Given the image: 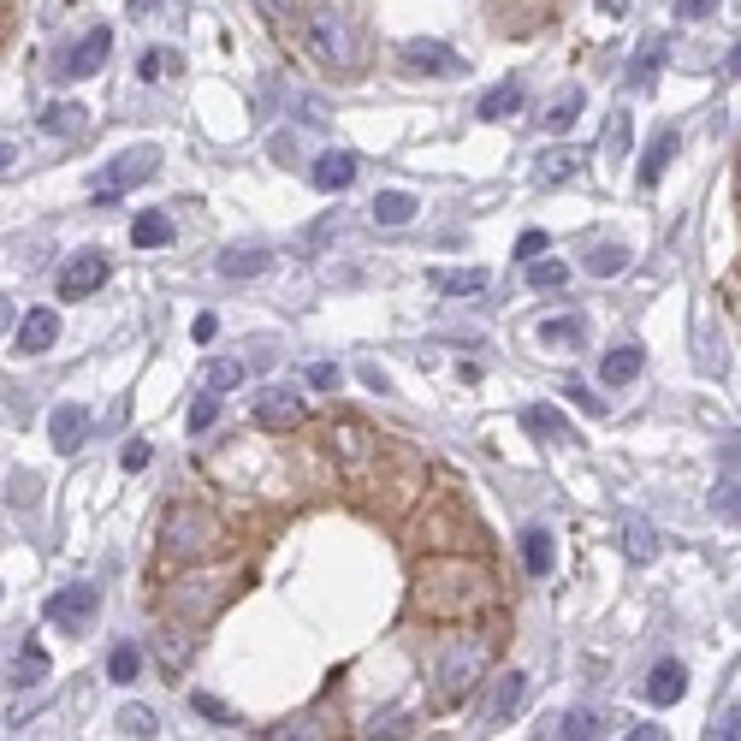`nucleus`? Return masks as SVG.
Wrapping results in <instances>:
<instances>
[{
    "instance_id": "1",
    "label": "nucleus",
    "mask_w": 741,
    "mask_h": 741,
    "mask_svg": "<svg viewBox=\"0 0 741 741\" xmlns=\"http://www.w3.org/2000/svg\"><path fill=\"white\" fill-rule=\"evenodd\" d=\"M415 605L433 617H469L487 605V575L469 563H428L415 581Z\"/></svg>"
},
{
    "instance_id": "2",
    "label": "nucleus",
    "mask_w": 741,
    "mask_h": 741,
    "mask_svg": "<svg viewBox=\"0 0 741 741\" xmlns=\"http://www.w3.org/2000/svg\"><path fill=\"white\" fill-rule=\"evenodd\" d=\"M481 671H487V641L481 635H463V641H452L445 647V659H440V694H433V706H457L463 694L481 682Z\"/></svg>"
},
{
    "instance_id": "3",
    "label": "nucleus",
    "mask_w": 741,
    "mask_h": 741,
    "mask_svg": "<svg viewBox=\"0 0 741 741\" xmlns=\"http://www.w3.org/2000/svg\"><path fill=\"white\" fill-rule=\"evenodd\" d=\"M155 172H161V149H155V142H137V149L113 155V161L101 167V179H95V208H113V202H119L125 191L149 184Z\"/></svg>"
},
{
    "instance_id": "4",
    "label": "nucleus",
    "mask_w": 741,
    "mask_h": 741,
    "mask_svg": "<svg viewBox=\"0 0 741 741\" xmlns=\"http://www.w3.org/2000/svg\"><path fill=\"white\" fill-rule=\"evenodd\" d=\"M208 540H214V522L202 511H191V504H172L167 522H161V558L167 563H191V558L208 551Z\"/></svg>"
},
{
    "instance_id": "5",
    "label": "nucleus",
    "mask_w": 741,
    "mask_h": 741,
    "mask_svg": "<svg viewBox=\"0 0 741 741\" xmlns=\"http://www.w3.org/2000/svg\"><path fill=\"white\" fill-rule=\"evenodd\" d=\"M42 617H48L60 635H90V629H95V617H101V588H90V581H71V588L48 593Z\"/></svg>"
},
{
    "instance_id": "6",
    "label": "nucleus",
    "mask_w": 741,
    "mask_h": 741,
    "mask_svg": "<svg viewBox=\"0 0 741 741\" xmlns=\"http://www.w3.org/2000/svg\"><path fill=\"white\" fill-rule=\"evenodd\" d=\"M309 48L321 54V60L339 71V78H351V71H356V36H351V24H344L332 7H321V12L309 19Z\"/></svg>"
},
{
    "instance_id": "7",
    "label": "nucleus",
    "mask_w": 741,
    "mask_h": 741,
    "mask_svg": "<svg viewBox=\"0 0 741 741\" xmlns=\"http://www.w3.org/2000/svg\"><path fill=\"white\" fill-rule=\"evenodd\" d=\"M107 273H113V267H107V255H101V250H78V255L60 267V303L95 297V290L107 285Z\"/></svg>"
},
{
    "instance_id": "8",
    "label": "nucleus",
    "mask_w": 741,
    "mask_h": 741,
    "mask_svg": "<svg viewBox=\"0 0 741 741\" xmlns=\"http://www.w3.org/2000/svg\"><path fill=\"white\" fill-rule=\"evenodd\" d=\"M107 54H113V31H107V24H95V31H83L78 42H71V54L60 60V78H66V83L95 78V71L107 66Z\"/></svg>"
},
{
    "instance_id": "9",
    "label": "nucleus",
    "mask_w": 741,
    "mask_h": 741,
    "mask_svg": "<svg viewBox=\"0 0 741 741\" xmlns=\"http://www.w3.org/2000/svg\"><path fill=\"white\" fill-rule=\"evenodd\" d=\"M90 428H95V415L83 410V403H60V410L48 415V445L60 457H78L83 440H90Z\"/></svg>"
},
{
    "instance_id": "10",
    "label": "nucleus",
    "mask_w": 741,
    "mask_h": 741,
    "mask_svg": "<svg viewBox=\"0 0 741 741\" xmlns=\"http://www.w3.org/2000/svg\"><path fill=\"white\" fill-rule=\"evenodd\" d=\"M403 60H410V71H428V78H457L463 71V54L452 42H428V36L403 42Z\"/></svg>"
},
{
    "instance_id": "11",
    "label": "nucleus",
    "mask_w": 741,
    "mask_h": 741,
    "mask_svg": "<svg viewBox=\"0 0 741 741\" xmlns=\"http://www.w3.org/2000/svg\"><path fill=\"white\" fill-rule=\"evenodd\" d=\"M255 421H261L267 433H290V428H303V398H297L290 386H267V391L255 398Z\"/></svg>"
},
{
    "instance_id": "12",
    "label": "nucleus",
    "mask_w": 741,
    "mask_h": 741,
    "mask_svg": "<svg viewBox=\"0 0 741 741\" xmlns=\"http://www.w3.org/2000/svg\"><path fill=\"white\" fill-rule=\"evenodd\" d=\"M309 184H315L321 196H344V191L356 184V155H351V149H327V155H315Z\"/></svg>"
},
{
    "instance_id": "13",
    "label": "nucleus",
    "mask_w": 741,
    "mask_h": 741,
    "mask_svg": "<svg viewBox=\"0 0 741 741\" xmlns=\"http://www.w3.org/2000/svg\"><path fill=\"white\" fill-rule=\"evenodd\" d=\"M332 452H339V463H344V475H351V481H368V428H356V421H339V428H332Z\"/></svg>"
},
{
    "instance_id": "14",
    "label": "nucleus",
    "mask_w": 741,
    "mask_h": 741,
    "mask_svg": "<svg viewBox=\"0 0 741 741\" xmlns=\"http://www.w3.org/2000/svg\"><path fill=\"white\" fill-rule=\"evenodd\" d=\"M522 428H528L534 440H546V445H570V452L581 445V433L558 410H551V403H528V410H522Z\"/></svg>"
},
{
    "instance_id": "15",
    "label": "nucleus",
    "mask_w": 741,
    "mask_h": 741,
    "mask_svg": "<svg viewBox=\"0 0 741 741\" xmlns=\"http://www.w3.org/2000/svg\"><path fill=\"white\" fill-rule=\"evenodd\" d=\"M682 694H688V671H682V659H659L647 671V700L652 706H676Z\"/></svg>"
},
{
    "instance_id": "16",
    "label": "nucleus",
    "mask_w": 741,
    "mask_h": 741,
    "mask_svg": "<svg viewBox=\"0 0 741 741\" xmlns=\"http://www.w3.org/2000/svg\"><path fill=\"white\" fill-rule=\"evenodd\" d=\"M54 339H60V315L54 309H31L19 321V356H42Z\"/></svg>"
},
{
    "instance_id": "17",
    "label": "nucleus",
    "mask_w": 741,
    "mask_h": 741,
    "mask_svg": "<svg viewBox=\"0 0 741 741\" xmlns=\"http://www.w3.org/2000/svg\"><path fill=\"white\" fill-rule=\"evenodd\" d=\"M522 700H528V671H504V676H499V688H492V700H487V718H492V723L516 718Z\"/></svg>"
},
{
    "instance_id": "18",
    "label": "nucleus",
    "mask_w": 741,
    "mask_h": 741,
    "mask_svg": "<svg viewBox=\"0 0 741 741\" xmlns=\"http://www.w3.org/2000/svg\"><path fill=\"white\" fill-rule=\"evenodd\" d=\"M428 285L445 290V297H481V290H487V267H433Z\"/></svg>"
},
{
    "instance_id": "19",
    "label": "nucleus",
    "mask_w": 741,
    "mask_h": 741,
    "mask_svg": "<svg viewBox=\"0 0 741 741\" xmlns=\"http://www.w3.org/2000/svg\"><path fill=\"white\" fill-rule=\"evenodd\" d=\"M641 368H647V351H641V344H617V351L600 362V380H605V386H629V380H641Z\"/></svg>"
},
{
    "instance_id": "20",
    "label": "nucleus",
    "mask_w": 741,
    "mask_h": 741,
    "mask_svg": "<svg viewBox=\"0 0 741 741\" xmlns=\"http://www.w3.org/2000/svg\"><path fill=\"white\" fill-rule=\"evenodd\" d=\"M551 736H570V741H593V736H612V718L605 711H593V706H570L558 718V730Z\"/></svg>"
},
{
    "instance_id": "21",
    "label": "nucleus",
    "mask_w": 741,
    "mask_h": 741,
    "mask_svg": "<svg viewBox=\"0 0 741 741\" xmlns=\"http://www.w3.org/2000/svg\"><path fill=\"white\" fill-rule=\"evenodd\" d=\"M415 208H421V202H415L410 191H380V196L368 202V220H374V226H410Z\"/></svg>"
},
{
    "instance_id": "22",
    "label": "nucleus",
    "mask_w": 741,
    "mask_h": 741,
    "mask_svg": "<svg viewBox=\"0 0 741 741\" xmlns=\"http://www.w3.org/2000/svg\"><path fill=\"white\" fill-rule=\"evenodd\" d=\"M130 243H137V250H167V243H172V214L142 208L137 220H130Z\"/></svg>"
},
{
    "instance_id": "23",
    "label": "nucleus",
    "mask_w": 741,
    "mask_h": 741,
    "mask_svg": "<svg viewBox=\"0 0 741 741\" xmlns=\"http://www.w3.org/2000/svg\"><path fill=\"white\" fill-rule=\"evenodd\" d=\"M7 682H12V688H36V682H48V652H42L36 641H24L19 652H12Z\"/></svg>"
},
{
    "instance_id": "24",
    "label": "nucleus",
    "mask_w": 741,
    "mask_h": 741,
    "mask_svg": "<svg viewBox=\"0 0 741 741\" xmlns=\"http://www.w3.org/2000/svg\"><path fill=\"white\" fill-rule=\"evenodd\" d=\"M581 107H588V90H581V83H570V90L551 95V107L540 113V125H546V130H570V125L581 119Z\"/></svg>"
},
{
    "instance_id": "25",
    "label": "nucleus",
    "mask_w": 741,
    "mask_h": 741,
    "mask_svg": "<svg viewBox=\"0 0 741 741\" xmlns=\"http://www.w3.org/2000/svg\"><path fill=\"white\" fill-rule=\"evenodd\" d=\"M516 107H522V83L504 78V83H492V90L475 101V119H511Z\"/></svg>"
},
{
    "instance_id": "26",
    "label": "nucleus",
    "mask_w": 741,
    "mask_h": 741,
    "mask_svg": "<svg viewBox=\"0 0 741 741\" xmlns=\"http://www.w3.org/2000/svg\"><path fill=\"white\" fill-rule=\"evenodd\" d=\"M671 161H676V130H659V137L647 142V155H641V172H635V179H641L647 191H652V184L664 179V167H671Z\"/></svg>"
},
{
    "instance_id": "27",
    "label": "nucleus",
    "mask_w": 741,
    "mask_h": 741,
    "mask_svg": "<svg viewBox=\"0 0 741 741\" xmlns=\"http://www.w3.org/2000/svg\"><path fill=\"white\" fill-rule=\"evenodd\" d=\"M551 563H558L551 528H528V534H522V570H528V575H551Z\"/></svg>"
},
{
    "instance_id": "28",
    "label": "nucleus",
    "mask_w": 741,
    "mask_h": 741,
    "mask_svg": "<svg viewBox=\"0 0 741 741\" xmlns=\"http://www.w3.org/2000/svg\"><path fill=\"white\" fill-rule=\"evenodd\" d=\"M540 344H570V351H581L588 344V315H546Z\"/></svg>"
},
{
    "instance_id": "29",
    "label": "nucleus",
    "mask_w": 741,
    "mask_h": 741,
    "mask_svg": "<svg viewBox=\"0 0 741 741\" xmlns=\"http://www.w3.org/2000/svg\"><path fill=\"white\" fill-rule=\"evenodd\" d=\"M267 267H273V250H261V243L220 255V273H226V280H255V273H267Z\"/></svg>"
},
{
    "instance_id": "30",
    "label": "nucleus",
    "mask_w": 741,
    "mask_h": 741,
    "mask_svg": "<svg viewBox=\"0 0 741 741\" xmlns=\"http://www.w3.org/2000/svg\"><path fill=\"white\" fill-rule=\"evenodd\" d=\"M623 558H629V563H652V558H659V540H652V522H641V516H623Z\"/></svg>"
},
{
    "instance_id": "31",
    "label": "nucleus",
    "mask_w": 741,
    "mask_h": 741,
    "mask_svg": "<svg viewBox=\"0 0 741 741\" xmlns=\"http://www.w3.org/2000/svg\"><path fill=\"white\" fill-rule=\"evenodd\" d=\"M243 374H250V368H243L238 356H208V362H202V391H238Z\"/></svg>"
},
{
    "instance_id": "32",
    "label": "nucleus",
    "mask_w": 741,
    "mask_h": 741,
    "mask_svg": "<svg viewBox=\"0 0 741 741\" xmlns=\"http://www.w3.org/2000/svg\"><path fill=\"white\" fill-rule=\"evenodd\" d=\"M581 172V155L575 149H546L540 161H534V184H563Z\"/></svg>"
},
{
    "instance_id": "33",
    "label": "nucleus",
    "mask_w": 741,
    "mask_h": 741,
    "mask_svg": "<svg viewBox=\"0 0 741 741\" xmlns=\"http://www.w3.org/2000/svg\"><path fill=\"white\" fill-rule=\"evenodd\" d=\"M83 125H90V119H83L78 101H54V107L42 113V130H48V137H78Z\"/></svg>"
},
{
    "instance_id": "34",
    "label": "nucleus",
    "mask_w": 741,
    "mask_h": 741,
    "mask_svg": "<svg viewBox=\"0 0 741 741\" xmlns=\"http://www.w3.org/2000/svg\"><path fill=\"white\" fill-rule=\"evenodd\" d=\"M581 267H588L593 280H612V273H623V267H629V250H623V243H593Z\"/></svg>"
},
{
    "instance_id": "35",
    "label": "nucleus",
    "mask_w": 741,
    "mask_h": 741,
    "mask_svg": "<svg viewBox=\"0 0 741 741\" xmlns=\"http://www.w3.org/2000/svg\"><path fill=\"white\" fill-rule=\"evenodd\" d=\"M659 60H664V36H647L641 54H635V66H629V83H635V90H647V83L659 78Z\"/></svg>"
},
{
    "instance_id": "36",
    "label": "nucleus",
    "mask_w": 741,
    "mask_h": 741,
    "mask_svg": "<svg viewBox=\"0 0 741 741\" xmlns=\"http://www.w3.org/2000/svg\"><path fill=\"white\" fill-rule=\"evenodd\" d=\"M214 605V581H184L179 593H172V612L179 617H202Z\"/></svg>"
},
{
    "instance_id": "37",
    "label": "nucleus",
    "mask_w": 741,
    "mask_h": 741,
    "mask_svg": "<svg viewBox=\"0 0 741 741\" xmlns=\"http://www.w3.org/2000/svg\"><path fill=\"white\" fill-rule=\"evenodd\" d=\"M711 516H723V522H741V475L730 469L718 487H711Z\"/></svg>"
},
{
    "instance_id": "38",
    "label": "nucleus",
    "mask_w": 741,
    "mask_h": 741,
    "mask_svg": "<svg viewBox=\"0 0 741 741\" xmlns=\"http://www.w3.org/2000/svg\"><path fill=\"white\" fill-rule=\"evenodd\" d=\"M137 671H142V647L137 641H119L107 652V676L113 682H137Z\"/></svg>"
},
{
    "instance_id": "39",
    "label": "nucleus",
    "mask_w": 741,
    "mask_h": 741,
    "mask_svg": "<svg viewBox=\"0 0 741 741\" xmlns=\"http://www.w3.org/2000/svg\"><path fill=\"white\" fill-rule=\"evenodd\" d=\"M528 285H534V290L570 285V261H540V255H534V261H528Z\"/></svg>"
},
{
    "instance_id": "40",
    "label": "nucleus",
    "mask_w": 741,
    "mask_h": 741,
    "mask_svg": "<svg viewBox=\"0 0 741 741\" xmlns=\"http://www.w3.org/2000/svg\"><path fill=\"white\" fill-rule=\"evenodd\" d=\"M119 736H161V718L149 706H125L119 711Z\"/></svg>"
},
{
    "instance_id": "41",
    "label": "nucleus",
    "mask_w": 741,
    "mask_h": 741,
    "mask_svg": "<svg viewBox=\"0 0 741 741\" xmlns=\"http://www.w3.org/2000/svg\"><path fill=\"white\" fill-rule=\"evenodd\" d=\"M172 66H179V54H172V48H149V54L137 60V78H142V83H161Z\"/></svg>"
},
{
    "instance_id": "42",
    "label": "nucleus",
    "mask_w": 741,
    "mask_h": 741,
    "mask_svg": "<svg viewBox=\"0 0 741 741\" xmlns=\"http://www.w3.org/2000/svg\"><path fill=\"white\" fill-rule=\"evenodd\" d=\"M214 421H220V391H202V398L191 403V433H208Z\"/></svg>"
},
{
    "instance_id": "43",
    "label": "nucleus",
    "mask_w": 741,
    "mask_h": 741,
    "mask_svg": "<svg viewBox=\"0 0 741 741\" xmlns=\"http://www.w3.org/2000/svg\"><path fill=\"white\" fill-rule=\"evenodd\" d=\"M629 142H635V119H629V113H617V119L605 125V149L623 161V155H629Z\"/></svg>"
},
{
    "instance_id": "44",
    "label": "nucleus",
    "mask_w": 741,
    "mask_h": 741,
    "mask_svg": "<svg viewBox=\"0 0 741 741\" xmlns=\"http://www.w3.org/2000/svg\"><path fill=\"white\" fill-rule=\"evenodd\" d=\"M563 398H570L581 415H605V398H600L593 386H581V380H570V391H563Z\"/></svg>"
},
{
    "instance_id": "45",
    "label": "nucleus",
    "mask_w": 741,
    "mask_h": 741,
    "mask_svg": "<svg viewBox=\"0 0 741 741\" xmlns=\"http://www.w3.org/2000/svg\"><path fill=\"white\" fill-rule=\"evenodd\" d=\"M191 706L202 711V718H214V723H238V711H231L226 700H214V694H191Z\"/></svg>"
},
{
    "instance_id": "46",
    "label": "nucleus",
    "mask_w": 741,
    "mask_h": 741,
    "mask_svg": "<svg viewBox=\"0 0 741 741\" xmlns=\"http://www.w3.org/2000/svg\"><path fill=\"white\" fill-rule=\"evenodd\" d=\"M339 380H344L339 362H315V368H309V386H315V391H339Z\"/></svg>"
},
{
    "instance_id": "47",
    "label": "nucleus",
    "mask_w": 741,
    "mask_h": 741,
    "mask_svg": "<svg viewBox=\"0 0 741 741\" xmlns=\"http://www.w3.org/2000/svg\"><path fill=\"white\" fill-rule=\"evenodd\" d=\"M119 463H125V469H130V475H137V469H149V463H155V445H149V440H130Z\"/></svg>"
},
{
    "instance_id": "48",
    "label": "nucleus",
    "mask_w": 741,
    "mask_h": 741,
    "mask_svg": "<svg viewBox=\"0 0 741 741\" xmlns=\"http://www.w3.org/2000/svg\"><path fill=\"white\" fill-rule=\"evenodd\" d=\"M546 243H551L546 231H522V238H516V255H522V261H534V255L546 250Z\"/></svg>"
},
{
    "instance_id": "49",
    "label": "nucleus",
    "mask_w": 741,
    "mask_h": 741,
    "mask_svg": "<svg viewBox=\"0 0 741 741\" xmlns=\"http://www.w3.org/2000/svg\"><path fill=\"white\" fill-rule=\"evenodd\" d=\"M711 736H718V741H736V736H741V706H730V711H723V718H718V730H711Z\"/></svg>"
},
{
    "instance_id": "50",
    "label": "nucleus",
    "mask_w": 741,
    "mask_h": 741,
    "mask_svg": "<svg viewBox=\"0 0 741 741\" xmlns=\"http://www.w3.org/2000/svg\"><path fill=\"white\" fill-rule=\"evenodd\" d=\"M676 12H682V19H711L718 0H676Z\"/></svg>"
},
{
    "instance_id": "51",
    "label": "nucleus",
    "mask_w": 741,
    "mask_h": 741,
    "mask_svg": "<svg viewBox=\"0 0 741 741\" xmlns=\"http://www.w3.org/2000/svg\"><path fill=\"white\" fill-rule=\"evenodd\" d=\"M362 386H368V391H391L386 368H374V362H368V368H362Z\"/></svg>"
},
{
    "instance_id": "52",
    "label": "nucleus",
    "mask_w": 741,
    "mask_h": 741,
    "mask_svg": "<svg viewBox=\"0 0 741 741\" xmlns=\"http://www.w3.org/2000/svg\"><path fill=\"white\" fill-rule=\"evenodd\" d=\"M273 161H297V142H290V130H285V137H273Z\"/></svg>"
},
{
    "instance_id": "53",
    "label": "nucleus",
    "mask_w": 741,
    "mask_h": 741,
    "mask_svg": "<svg viewBox=\"0 0 741 741\" xmlns=\"http://www.w3.org/2000/svg\"><path fill=\"white\" fill-rule=\"evenodd\" d=\"M161 659L172 664V671H179V664H184V647H179V635H167V641H161Z\"/></svg>"
},
{
    "instance_id": "54",
    "label": "nucleus",
    "mask_w": 741,
    "mask_h": 741,
    "mask_svg": "<svg viewBox=\"0 0 741 741\" xmlns=\"http://www.w3.org/2000/svg\"><path fill=\"white\" fill-rule=\"evenodd\" d=\"M214 332H220V321H214V315H196V344H214Z\"/></svg>"
},
{
    "instance_id": "55",
    "label": "nucleus",
    "mask_w": 741,
    "mask_h": 741,
    "mask_svg": "<svg viewBox=\"0 0 741 741\" xmlns=\"http://www.w3.org/2000/svg\"><path fill=\"white\" fill-rule=\"evenodd\" d=\"M629 736H635V741H659L664 730H659V723H629Z\"/></svg>"
},
{
    "instance_id": "56",
    "label": "nucleus",
    "mask_w": 741,
    "mask_h": 741,
    "mask_svg": "<svg viewBox=\"0 0 741 741\" xmlns=\"http://www.w3.org/2000/svg\"><path fill=\"white\" fill-rule=\"evenodd\" d=\"M730 469H741V440L723 445V475H730Z\"/></svg>"
},
{
    "instance_id": "57",
    "label": "nucleus",
    "mask_w": 741,
    "mask_h": 741,
    "mask_svg": "<svg viewBox=\"0 0 741 741\" xmlns=\"http://www.w3.org/2000/svg\"><path fill=\"white\" fill-rule=\"evenodd\" d=\"M593 7H600L605 19H623V12H629V0H593Z\"/></svg>"
},
{
    "instance_id": "58",
    "label": "nucleus",
    "mask_w": 741,
    "mask_h": 741,
    "mask_svg": "<svg viewBox=\"0 0 741 741\" xmlns=\"http://www.w3.org/2000/svg\"><path fill=\"white\" fill-rule=\"evenodd\" d=\"M12 161H19V149H12V142H0V179L12 172Z\"/></svg>"
},
{
    "instance_id": "59",
    "label": "nucleus",
    "mask_w": 741,
    "mask_h": 741,
    "mask_svg": "<svg viewBox=\"0 0 741 741\" xmlns=\"http://www.w3.org/2000/svg\"><path fill=\"white\" fill-rule=\"evenodd\" d=\"M261 12H267V19H285V12H290V0H261Z\"/></svg>"
},
{
    "instance_id": "60",
    "label": "nucleus",
    "mask_w": 741,
    "mask_h": 741,
    "mask_svg": "<svg viewBox=\"0 0 741 741\" xmlns=\"http://www.w3.org/2000/svg\"><path fill=\"white\" fill-rule=\"evenodd\" d=\"M19 321V309H12V297H0V327H12Z\"/></svg>"
},
{
    "instance_id": "61",
    "label": "nucleus",
    "mask_w": 741,
    "mask_h": 741,
    "mask_svg": "<svg viewBox=\"0 0 741 741\" xmlns=\"http://www.w3.org/2000/svg\"><path fill=\"white\" fill-rule=\"evenodd\" d=\"M723 71H730V78H741V42L730 48V60H723Z\"/></svg>"
},
{
    "instance_id": "62",
    "label": "nucleus",
    "mask_w": 741,
    "mask_h": 741,
    "mask_svg": "<svg viewBox=\"0 0 741 741\" xmlns=\"http://www.w3.org/2000/svg\"><path fill=\"white\" fill-rule=\"evenodd\" d=\"M125 7L137 12V19H149V12H155V0H125Z\"/></svg>"
}]
</instances>
